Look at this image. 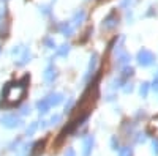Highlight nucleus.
Wrapping results in <instances>:
<instances>
[{
  "label": "nucleus",
  "mask_w": 158,
  "mask_h": 156,
  "mask_svg": "<svg viewBox=\"0 0 158 156\" xmlns=\"http://www.w3.org/2000/svg\"><path fill=\"white\" fill-rule=\"evenodd\" d=\"M27 81V76L24 77V81L22 82H18V84H8L5 87V92H3V98L8 104H16L19 102L24 95H25V85L24 82Z\"/></svg>",
  "instance_id": "nucleus-1"
},
{
  "label": "nucleus",
  "mask_w": 158,
  "mask_h": 156,
  "mask_svg": "<svg viewBox=\"0 0 158 156\" xmlns=\"http://www.w3.org/2000/svg\"><path fill=\"white\" fill-rule=\"evenodd\" d=\"M138 60H139L141 65H144V66H146V65H150V63L153 62V54L144 49V50H141L139 54H138Z\"/></svg>",
  "instance_id": "nucleus-2"
},
{
  "label": "nucleus",
  "mask_w": 158,
  "mask_h": 156,
  "mask_svg": "<svg viewBox=\"0 0 158 156\" xmlns=\"http://www.w3.org/2000/svg\"><path fill=\"white\" fill-rule=\"evenodd\" d=\"M2 125H5L6 128H15L16 125H19V118L16 115H5L2 118Z\"/></svg>",
  "instance_id": "nucleus-3"
},
{
  "label": "nucleus",
  "mask_w": 158,
  "mask_h": 156,
  "mask_svg": "<svg viewBox=\"0 0 158 156\" xmlns=\"http://www.w3.org/2000/svg\"><path fill=\"white\" fill-rule=\"evenodd\" d=\"M92 145H94V137H87L84 140V153H82V156H89L90 154Z\"/></svg>",
  "instance_id": "nucleus-4"
},
{
  "label": "nucleus",
  "mask_w": 158,
  "mask_h": 156,
  "mask_svg": "<svg viewBox=\"0 0 158 156\" xmlns=\"http://www.w3.org/2000/svg\"><path fill=\"white\" fill-rule=\"evenodd\" d=\"M46 99H48V102H49V106H57V104L62 101V95L54 93V95H51V96L46 98Z\"/></svg>",
  "instance_id": "nucleus-5"
},
{
  "label": "nucleus",
  "mask_w": 158,
  "mask_h": 156,
  "mask_svg": "<svg viewBox=\"0 0 158 156\" xmlns=\"http://www.w3.org/2000/svg\"><path fill=\"white\" fill-rule=\"evenodd\" d=\"M36 106H38V109H40V112H43V114H46L48 110H49V102H48V99L44 98V99H41V101H38V104H36Z\"/></svg>",
  "instance_id": "nucleus-6"
},
{
  "label": "nucleus",
  "mask_w": 158,
  "mask_h": 156,
  "mask_svg": "<svg viewBox=\"0 0 158 156\" xmlns=\"http://www.w3.org/2000/svg\"><path fill=\"white\" fill-rule=\"evenodd\" d=\"M54 77H56V70L52 68V66H49V68L46 70V73H44V79H46L48 82H51V81H54Z\"/></svg>",
  "instance_id": "nucleus-7"
},
{
  "label": "nucleus",
  "mask_w": 158,
  "mask_h": 156,
  "mask_svg": "<svg viewBox=\"0 0 158 156\" xmlns=\"http://www.w3.org/2000/svg\"><path fill=\"white\" fill-rule=\"evenodd\" d=\"M114 19H115V13H112V14H109L106 19H104V27H106V29H111V27H114V25H115Z\"/></svg>",
  "instance_id": "nucleus-8"
},
{
  "label": "nucleus",
  "mask_w": 158,
  "mask_h": 156,
  "mask_svg": "<svg viewBox=\"0 0 158 156\" xmlns=\"http://www.w3.org/2000/svg\"><path fill=\"white\" fill-rule=\"evenodd\" d=\"M60 30H62L65 35H67V36H70L71 32H73V29L70 27V24H62V25H60Z\"/></svg>",
  "instance_id": "nucleus-9"
},
{
  "label": "nucleus",
  "mask_w": 158,
  "mask_h": 156,
  "mask_svg": "<svg viewBox=\"0 0 158 156\" xmlns=\"http://www.w3.org/2000/svg\"><path fill=\"white\" fill-rule=\"evenodd\" d=\"M43 145H44V142H38V144H35V150L32 151V156H36L40 153V150H43Z\"/></svg>",
  "instance_id": "nucleus-10"
},
{
  "label": "nucleus",
  "mask_w": 158,
  "mask_h": 156,
  "mask_svg": "<svg viewBox=\"0 0 158 156\" xmlns=\"http://www.w3.org/2000/svg\"><path fill=\"white\" fill-rule=\"evenodd\" d=\"M68 50H70V46L65 44V46H62V47L57 50V55H67V54H68Z\"/></svg>",
  "instance_id": "nucleus-11"
},
{
  "label": "nucleus",
  "mask_w": 158,
  "mask_h": 156,
  "mask_svg": "<svg viewBox=\"0 0 158 156\" xmlns=\"http://www.w3.org/2000/svg\"><path fill=\"white\" fill-rule=\"evenodd\" d=\"M84 19V11H81V13H77V14L74 16V24H79Z\"/></svg>",
  "instance_id": "nucleus-12"
},
{
  "label": "nucleus",
  "mask_w": 158,
  "mask_h": 156,
  "mask_svg": "<svg viewBox=\"0 0 158 156\" xmlns=\"http://www.w3.org/2000/svg\"><path fill=\"white\" fill-rule=\"evenodd\" d=\"M120 156H131V148H130V147H125V148L120 151Z\"/></svg>",
  "instance_id": "nucleus-13"
},
{
  "label": "nucleus",
  "mask_w": 158,
  "mask_h": 156,
  "mask_svg": "<svg viewBox=\"0 0 158 156\" xmlns=\"http://www.w3.org/2000/svg\"><path fill=\"white\" fill-rule=\"evenodd\" d=\"M27 58H30V54H29V50H25V54H24V57L19 60V65H24L25 62H27Z\"/></svg>",
  "instance_id": "nucleus-14"
},
{
  "label": "nucleus",
  "mask_w": 158,
  "mask_h": 156,
  "mask_svg": "<svg viewBox=\"0 0 158 156\" xmlns=\"http://www.w3.org/2000/svg\"><path fill=\"white\" fill-rule=\"evenodd\" d=\"M141 95H142V96L147 95V84H142V85H141Z\"/></svg>",
  "instance_id": "nucleus-15"
},
{
  "label": "nucleus",
  "mask_w": 158,
  "mask_h": 156,
  "mask_svg": "<svg viewBox=\"0 0 158 156\" xmlns=\"http://www.w3.org/2000/svg\"><path fill=\"white\" fill-rule=\"evenodd\" d=\"M35 129H36V123H32V126L27 129V134H32V133L35 131Z\"/></svg>",
  "instance_id": "nucleus-16"
},
{
  "label": "nucleus",
  "mask_w": 158,
  "mask_h": 156,
  "mask_svg": "<svg viewBox=\"0 0 158 156\" xmlns=\"http://www.w3.org/2000/svg\"><path fill=\"white\" fill-rule=\"evenodd\" d=\"M65 156H74V150H73V148H70V150L67 151V154H65Z\"/></svg>",
  "instance_id": "nucleus-17"
},
{
  "label": "nucleus",
  "mask_w": 158,
  "mask_h": 156,
  "mask_svg": "<svg viewBox=\"0 0 158 156\" xmlns=\"http://www.w3.org/2000/svg\"><path fill=\"white\" fill-rule=\"evenodd\" d=\"M46 44H49L51 47H54V46H56V43L52 41V40H46Z\"/></svg>",
  "instance_id": "nucleus-18"
}]
</instances>
